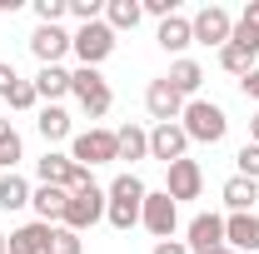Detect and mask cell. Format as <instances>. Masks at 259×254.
<instances>
[{
    "instance_id": "6da1fadb",
    "label": "cell",
    "mask_w": 259,
    "mask_h": 254,
    "mask_svg": "<svg viewBox=\"0 0 259 254\" xmlns=\"http://www.w3.org/2000/svg\"><path fill=\"white\" fill-rule=\"evenodd\" d=\"M140 204H145V180L135 175V170H120L110 185H105V224L110 229H140Z\"/></svg>"
},
{
    "instance_id": "7a4b0ae2",
    "label": "cell",
    "mask_w": 259,
    "mask_h": 254,
    "mask_svg": "<svg viewBox=\"0 0 259 254\" xmlns=\"http://www.w3.org/2000/svg\"><path fill=\"white\" fill-rule=\"evenodd\" d=\"M180 125L190 135V145H220L229 135V115L225 105H214V100H185V115H180Z\"/></svg>"
},
{
    "instance_id": "3957f363",
    "label": "cell",
    "mask_w": 259,
    "mask_h": 254,
    "mask_svg": "<svg viewBox=\"0 0 259 254\" xmlns=\"http://www.w3.org/2000/svg\"><path fill=\"white\" fill-rule=\"evenodd\" d=\"M70 95H75V105H80L90 120H105L110 105H115L110 80H105L100 70H90V65H75V70H70Z\"/></svg>"
},
{
    "instance_id": "277c9868",
    "label": "cell",
    "mask_w": 259,
    "mask_h": 254,
    "mask_svg": "<svg viewBox=\"0 0 259 254\" xmlns=\"http://www.w3.org/2000/svg\"><path fill=\"white\" fill-rule=\"evenodd\" d=\"M115 45H120V35L110 30L105 20H90V25H75V30H70V55L80 65H90V70H100V65L110 60Z\"/></svg>"
},
{
    "instance_id": "5b68a950",
    "label": "cell",
    "mask_w": 259,
    "mask_h": 254,
    "mask_svg": "<svg viewBox=\"0 0 259 254\" xmlns=\"http://www.w3.org/2000/svg\"><path fill=\"white\" fill-rule=\"evenodd\" d=\"M70 159H75V164H85V170H95V164H115V159H120L115 130H105V125L80 130V135L70 140Z\"/></svg>"
},
{
    "instance_id": "8992f818",
    "label": "cell",
    "mask_w": 259,
    "mask_h": 254,
    "mask_svg": "<svg viewBox=\"0 0 259 254\" xmlns=\"http://www.w3.org/2000/svg\"><path fill=\"white\" fill-rule=\"evenodd\" d=\"M140 229H150V234H155V244H160V239H175V229H180V204H175L164 190H145Z\"/></svg>"
},
{
    "instance_id": "52a82bcc",
    "label": "cell",
    "mask_w": 259,
    "mask_h": 254,
    "mask_svg": "<svg viewBox=\"0 0 259 254\" xmlns=\"http://www.w3.org/2000/svg\"><path fill=\"white\" fill-rule=\"evenodd\" d=\"M190 25H194V45L225 50L229 35H234V15H229L225 5H204V10H194V15H190Z\"/></svg>"
},
{
    "instance_id": "ba28073f",
    "label": "cell",
    "mask_w": 259,
    "mask_h": 254,
    "mask_svg": "<svg viewBox=\"0 0 259 254\" xmlns=\"http://www.w3.org/2000/svg\"><path fill=\"white\" fill-rule=\"evenodd\" d=\"M164 194L175 199V204H185V199H199L204 194V170H199V159H175V164H164Z\"/></svg>"
},
{
    "instance_id": "9c48e42d",
    "label": "cell",
    "mask_w": 259,
    "mask_h": 254,
    "mask_svg": "<svg viewBox=\"0 0 259 254\" xmlns=\"http://www.w3.org/2000/svg\"><path fill=\"white\" fill-rule=\"evenodd\" d=\"M105 220V185H90L85 194H70V204H65V229H75V234H85V229H95Z\"/></svg>"
},
{
    "instance_id": "30bf717a",
    "label": "cell",
    "mask_w": 259,
    "mask_h": 254,
    "mask_svg": "<svg viewBox=\"0 0 259 254\" xmlns=\"http://www.w3.org/2000/svg\"><path fill=\"white\" fill-rule=\"evenodd\" d=\"M185 244H190V254H214L225 244V215L220 209H199L185 224Z\"/></svg>"
},
{
    "instance_id": "8fae6325",
    "label": "cell",
    "mask_w": 259,
    "mask_h": 254,
    "mask_svg": "<svg viewBox=\"0 0 259 254\" xmlns=\"http://www.w3.org/2000/svg\"><path fill=\"white\" fill-rule=\"evenodd\" d=\"M190 155V135L185 125L175 120V125H150V159H160V164H175V159Z\"/></svg>"
},
{
    "instance_id": "7c38bea8",
    "label": "cell",
    "mask_w": 259,
    "mask_h": 254,
    "mask_svg": "<svg viewBox=\"0 0 259 254\" xmlns=\"http://www.w3.org/2000/svg\"><path fill=\"white\" fill-rule=\"evenodd\" d=\"M30 55L40 65H65V55H70V30L65 25H35L30 30Z\"/></svg>"
},
{
    "instance_id": "4fadbf2b",
    "label": "cell",
    "mask_w": 259,
    "mask_h": 254,
    "mask_svg": "<svg viewBox=\"0 0 259 254\" xmlns=\"http://www.w3.org/2000/svg\"><path fill=\"white\" fill-rule=\"evenodd\" d=\"M145 110H150V120H155V125H175V120H180V115H185V100L175 95V90H169V80H150V85H145Z\"/></svg>"
},
{
    "instance_id": "5bb4252c",
    "label": "cell",
    "mask_w": 259,
    "mask_h": 254,
    "mask_svg": "<svg viewBox=\"0 0 259 254\" xmlns=\"http://www.w3.org/2000/svg\"><path fill=\"white\" fill-rule=\"evenodd\" d=\"M35 130H40L45 150H50V145H65V140H75V120H70L65 105H40V110H35Z\"/></svg>"
},
{
    "instance_id": "9a60e30c",
    "label": "cell",
    "mask_w": 259,
    "mask_h": 254,
    "mask_svg": "<svg viewBox=\"0 0 259 254\" xmlns=\"http://www.w3.org/2000/svg\"><path fill=\"white\" fill-rule=\"evenodd\" d=\"M155 45H160L164 55H175V60H180V55L194 45V25H190V15H180V10H175L169 20H160V30H155Z\"/></svg>"
},
{
    "instance_id": "2e32d148",
    "label": "cell",
    "mask_w": 259,
    "mask_h": 254,
    "mask_svg": "<svg viewBox=\"0 0 259 254\" xmlns=\"http://www.w3.org/2000/svg\"><path fill=\"white\" fill-rule=\"evenodd\" d=\"M169 90L180 100H199V85H204V65L199 60H190V55H180V60H169Z\"/></svg>"
},
{
    "instance_id": "e0dca14e",
    "label": "cell",
    "mask_w": 259,
    "mask_h": 254,
    "mask_svg": "<svg viewBox=\"0 0 259 254\" xmlns=\"http://www.w3.org/2000/svg\"><path fill=\"white\" fill-rule=\"evenodd\" d=\"M225 244L239 254H259V215H225Z\"/></svg>"
},
{
    "instance_id": "ac0fdd59",
    "label": "cell",
    "mask_w": 259,
    "mask_h": 254,
    "mask_svg": "<svg viewBox=\"0 0 259 254\" xmlns=\"http://www.w3.org/2000/svg\"><path fill=\"white\" fill-rule=\"evenodd\" d=\"M65 204H70V190H60V185H35V194H30V209L40 224H60Z\"/></svg>"
},
{
    "instance_id": "d6986e66",
    "label": "cell",
    "mask_w": 259,
    "mask_h": 254,
    "mask_svg": "<svg viewBox=\"0 0 259 254\" xmlns=\"http://www.w3.org/2000/svg\"><path fill=\"white\" fill-rule=\"evenodd\" d=\"M220 199H225V215H254L259 185H254V180H244V175H229L225 190H220Z\"/></svg>"
},
{
    "instance_id": "ffe728a7",
    "label": "cell",
    "mask_w": 259,
    "mask_h": 254,
    "mask_svg": "<svg viewBox=\"0 0 259 254\" xmlns=\"http://www.w3.org/2000/svg\"><path fill=\"white\" fill-rule=\"evenodd\" d=\"M35 95H40V105H60L70 95V70L65 65H40L35 70Z\"/></svg>"
},
{
    "instance_id": "44dd1931",
    "label": "cell",
    "mask_w": 259,
    "mask_h": 254,
    "mask_svg": "<svg viewBox=\"0 0 259 254\" xmlns=\"http://www.w3.org/2000/svg\"><path fill=\"white\" fill-rule=\"evenodd\" d=\"M30 194H35V185L20 170H5V175H0V209H5V215H10V209H30Z\"/></svg>"
},
{
    "instance_id": "7402d4cb",
    "label": "cell",
    "mask_w": 259,
    "mask_h": 254,
    "mask_svg": "<svg viewBox=\"0 0 259 254\" xmlns=\"http://www.w3.org/2000/svg\"><path fill=\"white\" fill-rule=\"evenodd\" d=\"M45 239H50V224H20V229H10L5 234V244H10V254H45Z\"/></svg>"
},
{
    "instance_id": "603a6c76",
    "label": "cell",
    "mask_w": 259,
    "mask_h": 254,
    "mask_svg": "<svg viewBox=\"0 0 259 254\" xmlns=\"http://www.w3.org/2000/svg\"><path fill=\"white\" fill-rule=\"evenodd\" d=\"M70 170H75V159H70V155H60V150H45V155L35 159V185H60V190H65Z\"/></svg>"
},
{
    "instance_id": "cb8c5ba5",
    "label": "cell",
    "mask_w": 259,
    "mask_h": 254,
    "mask_svg": "<svg viewBox=\"0 0 259 254\" xmlns=\"http://www.w3.org/2000/svg\"><path fill=\"white\" fill-rule=\"evenodd\" d=\"M115 145H120V159H150V130L145 125H120L115 130Z\"/></svg>"
},
{
    "instance_id": "d4e9b609",
    "label": "cell",
    "mask_w": 259,
    "mask_h": 254,
    "mask_svg": "<svg viewBox=\"0 0 259 254\" xmlns=\"http://www.w3.org/2000/svg\"><path fill=\"white\" fill-rule=\"evenodd\" d=\"M145 20V10H140V0H105V25L120 35V30H135Z\"/></svg>"
},
{
    "instance_id": "484cf974",
    "label": "cell",
    "mask_w": 259,
    "mask_h": 254,
    "mask_svg": "<svg viewBox=\"0 0 259 254\" xmlns=\"http://www.w3.org/2000/svg\"><path fill=\"white\" fill-rule=\"evenodd\" d=\"M20 159H25V140H20V130L10 125V115H0V175L15 170Z\"/></svg>"
},
{
    "instance_id": "4316f807",
    "label": "cell",
    "mask_w": 259,
    "mask_h": 254,
    "mask_svg": "<svg viewBox=\"0 0 259 254\" xmlns=\"http://www.w3.org/2000/svg\"><path fill=\"white\" fill-rule=\"evenodd\" d=\"M254 65H259V55H254V50H244V45H234V40L220 50V70H225V75H234V80H244Z\"/></svg>"
},
{
    "instance_id": "83f0119b",
    "label": "cell",
    "mask_w": 259,
    "mask_h": 254,
    "mask_svg": "<svg viewBox=\"0 0 259 254\" xmlns=\"http://www.w3.org/2000/svg\"><path fill=\"white\" fill-rule=\"evenodd\" d=\"M45 254H85V239L65 224H50V239H45Z\"/></svg>"
},
{
    "instance_id": "f1b7e54d",
    "label": "cell",
    "mask_w": 259,
    "mask_h": 254,
    "mask_svg": "<svg viewBox=\"0 0 259 254\" xmlns=\"http://www.w3.org/2000/svg\"><path fill=\"white\" fill-rule=\"evenodd\" d=\"M234 175H244V180H254V185H259V145L244 140V145L234 150Z\"/></svg>"
},
{
    "instance_id": "f546056e",
    "label": "cell",
    "mask_w": 259,
    "mask_h": 254,
    "mask_svg": "<svg viewBox=\"0 0 259 254\" xmlns=\"http://www.w3.org/2000/svg\"><path fill=\"white\" fill-rule=\"evenodd\" d=\"M10 110H40V95H35V80H15V90L5 95Z\"/></svg>"
},
{
    "instance_id": "4dcf8cb0",
    "label": "cell",
    "mask_w": 259,
    "mask_h": 254,
    "mask_svg": "<svg viewBox=\"0 0 259 254\" xmlns=\"http://www.w3.org/2000/svg\"><path fill=\"white\" fill-rule=\"evenodd\" d=\"M70 15V0H35V20L40 25H60Z\"/></svg>"
},
{
    "instance_id": "1f68e13d",
    "label": "cell",
    "mask_w": 259,
    "mask_h": 254,
    "mask_svg": "<svg viewBox=\"0 0 259 254\" xmlns=\"http://www.w3.org/2000/svg\"><path fill=\"white\" fill-rule=\"evenodd\" d=\"M70 15H75V25L105 20V0H70Z\"/></svg>"
},
{
    "instance_id": "d6a6232c",
    "label": "cell",
    "mask_w": 259,
    "mask_h": 254,
    "mask_svg": "<svg viewBox=\"0 0 259 254\" xmlns=\"http://www.w3.org/2000/svg\"><path fill=\"white\" fill-rule=\"evenodd\" d=\"M234 30H244V35H259V0H249L239 15H234Z\"/></svg>"
},
{
    "instance_id": "836d02e7",
    "label": "cell",
    "mask_w": 259,
    "mask_h": 254,
    "mask_svg": "<svg viewBox=\"0 0 259 254\" xmlns=\"http://www.w3.org/2000/svg\"><path fill=\"white\" fill-rule=\"evenodd\" d=\"M140 10L155 15V20H169V15H175V0H140Z\"/></svg>"
},
{
    "instance_id": "e575fe53",
    "label": "cell",
    "mask_w": 259,
    "mask_h": 254,
    "mask_svg": "<svg viewBox=\"0 0 259 254\" xmlns=\"http://www.w3.org/2000/svg\"><path fill=\"white\" fill-rule=\"evenodd\" d=\"M239 90H244V100H254V105H259V65L244 75V80H239Z\"/></svg>"
},
{
    "instance_id": "d590c367",
    "label": "cell",
    "mask_w": 259,
    "mask_h": 254,
    "mask_svg": "<svg viewBox=\"0 0 259 254\" xmlns=\"http://www.w3.org/2000/svg\"><path fill=\"white\" fill-rule=\"evenodd\" d=\"M15 80H20V75H15V65H5V60H0V100L15 90Z\"/></svg>"
},
{
    "instance_id": "8d00e7d4",
    "label": "cell",
    "mask_w": 259,
    "mask_h": 254,
    "mask_svg": "<svg viewBox=\"0 0 259 254\" xmlns=\"http://www.w3.org/2000/svg\"><path fill=\"white\" fill-rule=\"evenodd\" d=\"M150 254H190V244H185V239H160Z\"/></svg>"
},
{
    "instance_id": "74e56055",
    "label": "cell",
    "mask_w": 259,
    "mask_h": 254,
    "mask_svg": "<svg viewBox=\"0 0 259 254\" xmlns=\"http://www.w3.org/2000/svg\"><path fill=\"white\" fill-rule=\"evenodd\" d=\"M249 145H259V110H254V120H249Z\"/></svg>"
},
{
    "instance_id": "f35d334b",
    "label": "cell",
    "mask_w": 259,
    "mask_h": 254,
    "mask_svg": "<svg viewBox=\"0 0 259 254\" xmlns=\"http://www.w3.org/2000/svg\"><path fill=\"white\" fill-rule=\"evenodd\" d=\"M214 254H239V249H229V244H220V249H214Z\"/></svg>"
},
{
    "instance_id": "ab89813d",
    "label": "cell",
    "mask_w": 259,
    "mask_h": 254,
    "mask_svg": "<svg viewBox=\"0 0 259 254\" xmlns=\"http://www.w3.org/2000/svg\"><path fill=\"white\" fill-rule=\"evenodd\" d=\"M0 254H10V244H5V234H0Z\"/></svg>"
}]
</instances>
